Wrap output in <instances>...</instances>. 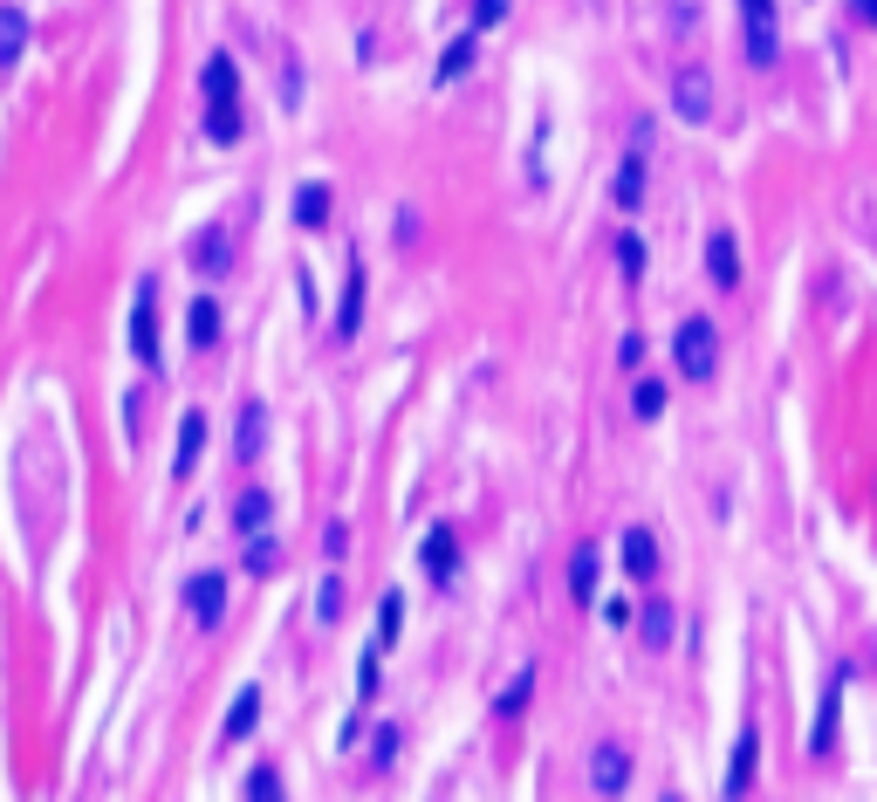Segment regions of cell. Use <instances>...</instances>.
<instances>
[{
  "mask_svg": "<svg viewBox=\"0 0 877 802\" xmlns=\"http://www.w3.org/2000/svg\"><path fill=\"white\" fill-rule=\"evenodd\" d=\"M131 350L144 371H165V357H158V289L144 282L138 289V309H131Z\"/></svg>",
  "mask_w": 877,
  "mask_h": 802,
  "instance_id": "7a4b0ae2",
  "label": "cell"
},
{
  "mask_svg": "<svg viewBox=\"0 0 877 802\" xmlns=\"http://www.w3.org/2000/svg\"><path fill=\"white\" fill-rule=\"evenodd\" d=\"M356 323H364V261H350V274H343V315H336V330L356 337Z\"/></svg>",
  "mask_w": 877,
  "mask_h": 802,
  "instance_id": "9a60e30c",
  "label": "cell"
},
{
  "mask_svg": "<svg viewBox=\"0 0 877 802\" xmlns=\"http://www.w3.org/2000/svg\"><path fill=\"white\" fill-rule=\"evenodd\" d=\"M241 555H248V577H274V570H282V549H274V535H268V529L241 535Z\"/></svg>",
  "mask_w": 877,
  "mask_h": 802,
  "instance_id": "2e32d148",
  "label": "cell"
},
{
  "mask_svg": "<svg viewBox=\"0 0 877 802\" xmlns=\"http://www.w3.org/2000/svg\"><path fill=\"white\" fill-rule=\"evenodd\" d=\"M248 795H261V802L282 795V775H274V769H254V775H248Z\"/></svg>",
  "mask_w": 877,
  "mask_h": 802,
  "instance_id": "d6a6232c",
  "label": "cell"
},
{
  "mask_svg": "<svg viewBox=\"0 0 877 802\" xmlns=\"http://www.w3.org/2000/svg\"><path fill=\"white\" fill-rule=\"evenodd\" d=\"M397 618H405V597L384 590V604H377V652H384V645H397Z\"/></svg>",
  "mask_w": 877,
  "mask_h": 802,
  "instance_id": "83f0119b",
  "label": "cell"
},
{
  "mask_svg": "<svg viewBox=\"0 0 877 802\" xmlns=\"http://www.w3.org/2000/svg\"><path fill=\"white\" fill-rule=\"evenodd\" d=\"M192 261L206 268V274H220V268L233 261V254H226V233H220V227H206V233H199V248H192Z\"/></svg>",
  "mask_w": 877,
  "mask_h": 802,
  "instance_id": "4316f807",
  "label": "cell"
},
{
  "mask_svg": "<svg viewBox=\"0 0 877 802\" xmlns=\"http://www.w3.org/2000/svg\"><path fill=\"white\" fill-rule=\"evenodd\" d=\"M261 439H268V412H261V405H248V412H241V432H233L241 460H254V453H261Z\"/></svg>",
  "mask_w": 877,
  "mask_h": 802,
  "instance_id": "603a6c76",
  "label": "cell"
},
{
  "mask_svg": "<svg viewBox=\"0 0 877 802\" xmlns=\"http://www.w3.org/2000/svg\"><path fill=\"white\" fill-rule=\"evenodd\" d=\"M672 624H679V618H672V604H645V618H637V638H645L652 652H665V645H672Z\"/></svg>",
  "mask_w": 877,
  "mask_h": 802,
  "instance_id": "44dd1931",
  "label": "cell"
},
{
  "mask_svg": "<svg viewBox=\"0 0 877 802\" xmlns=\"http://www.w3.org/2000/svg\"><path fill=\"white\" fill-rule=\"evenodd\" d=\"M617 268L631 274V282L645 274V240H637V233H624V240H617Z\"/></svg>",
  "mask_w": 877,
  "mask_h": 802,
  "instance_id": "f1b7e54d",
  "label": "cell"
},
{
  "mask_svg": "<svg viewBox=\"0 0 877 802\" xmlns=\"http://www.w3.org/2000/svg\"><path fill=\"white\" fill-rule=\"evenodd\" d=\"M199 90H206V103H233V97H241V69H233V56H213L206 76H199Z\"/></svg>",
  "mask_w": 877,
  "mask_h": 802,
  "instance_id": "5bb4252c",
  "label": "cell"
},
{
  "mask_svg": "<svg viewBox=\"0 0 877 802\" xmlns=\"http://www.w3.org/2000/svg\"><path fill=\"white\" fill-rule=\"evenodd\" d=\"M624 577L631 583H652L658 577V535L652 529H624Z\"/></svg>",
  "mask_w": 877,
  "mask_h": 802,
  "instance_id": "52a82bcc",
  "label": "cell"
},
{
  "mask_svg": "<svg viewBox=\"0 0 877 802\" xmlns=\"http://www.w3.org/2000/svg\"><path fill=\"white\" fill-rule=\"evenodd\" d=\"M419 555H425V577H438V583L453 577V563H460V542H453V529H446V521H438V529L425 535V549H419Z\"/></svg>",
  "mask_w": 877,
  "mask_h": 802,
  "instance_id": "4fadbf2b",
  "label": "cell"
},
{
  "mask_svg": "<svg viewBox=\"0 0 877 802\" xmlns=\"http://www.w3.org/2000/svg\"><path fill=\"white\" fill-rule=\"evenodd\" d=\"M199 453H206V412H185V419H179V453H172V473H179V480H192Z\"/></svg>",
  "mask_w": 877,
  "mask_h": 802,
  "instance_id": "30bf717a",
  "label": "cell"
},
{
  "mask_svg": "<svg viewBox=\"0 0 877 802\" xmlns=\"http://www.w3.org/2000/svg\"><path fill=\"white\" fill-rule=\"evenodd\" d=\"M473 56H481V49H473V34H460V42H446V56H438V83H460V76L473 69Z\"/></svg>",
  "mask_w": 877,
  "mask_h": 802,
  "instance_id": "7402d4cb",
  "label": "cell"
},
{
  "mask_svg": "<svg viewBox=\"0 0 877 802\" xmlns=\"http://www.w3.org/2000/svg\"><path fill=\"white\" fill-rule=\"evenodd\" d=\"M185 611L213 631V624L226 618V577H220V570H199V577L185 583Z\"/></svg>",
  "mask_w": 877,
  "mask_h": 802,
  "instance_id": "277c9868",
  "label": "cell"
},
{
  "mask_svg": "<svg viewBox=\"0 0 877 802\" xmlns=\"http://www.w3.org/2000/svg\"><path fill=\"white\" fill-rule=\"evenodd\" d=\"M672 110H679L686 124H706V117H713V76L706 69H686L679 83H672Z\"/></svg>",
  "mask_w": 877,
  "mask_h": 802,
  "instance_id": "8992f818",
  "label": "cell"
},
{
  "mask_svg": "<svg viewBox=\"0 0 877 802\" xmlns=\"http://www.w3.org/2000/svg\"><path fill=\"white\" fill-rule=\"evenodd\" d=\"M617 207L624 213H637V207H645V158H624V166H617Z\"/></svg>",
  "mask_w": 877,
  "mask_h": 802,
  "instance_id": "ffe728a7",
  "label": "cell"
},
{
  "mask_svg": "<svg viewBox=\"0 0 877 802\" xmlns=\"http://www.w3.org/2000/svg\"><path fill=\"white\" fill-rule=\"evenodd\" d=\"M268 514H274L268 488H248L241 501H233V529H241V535H254V529H268Z\"/></svg>",
  "mask_w": 877,
  "mask_h": 802,
  "instance_id": "d6986e66",
  "label": "cell"
},
{
  "mask_svg": "<svg viewBox=\"0 0 877 802\" xmlns=\"http://www.w3.org/2000/svg\"><path fill=\"white\" fill-rule=\"evenodd\" d=\"M850 14H857V21H870V28H877V0H850Z\"/></svg>",
  "mask_w": 877,
  "mask_h": 802,
  "instance_id": "74e56055",
  "label": "cell"
},
{
  "mask_svg": "<svg viewBox=\"0 0 877 802\" xmlns=\"http://www.w3.org/2000/svg\"><path fill=\"white\" fill-rule=\"evenodd\" d=\"M206 138L233 144V138H241V110H233V103H206Z\"/></svg>",
  "mask_w": 877,
  "mask_h": 802,
  "instance_id": "484cf974",
  "label": "cell"
},
{
  "mask_svg": "<svg viewBox=\"0 0 877 802\" xmlns=\"http://www.w3.org/2000/svg\"><path fill=\"white\" fill-rule=\"evenodd\" d=\"M569 597H576V604H589V597H596V549H576V563H569Z\"/></svg>",
  "mask_w": 877,
  "mask_h": 802,
  "instance_id": "d4e9b609",
  "label": "cell"
},
{
  "mask_svg": "<svg viewBox=\"0 0 877 802\" xmlns=\"http://www.w3.org/2000/svg\"><path fill=\"white\" fill-rule=\"evenodd\" d=\"M185 337H192V350L220 343V302H206V295H199V302L185 309Z\"/></svg>",
  "mask_w": 877,
  "mask_h": 802,
  "instance_id": "e0dca14e",
  "label": "cell"
},
{
  "mask_svg": "<svg viewBox=\"0 0 877 802\" xmlns=\"http://www.w3.org/2000/svg\"><path fill=\"white\" fill-rule=\"evenodd\" d=\"M617 357H624V371H637V364H645V337H637V330H631V337L617 343Z\"/></svg>",
  "mask_w": 877,
  "mask_h": 802,
  "instance_id": "836d02e7",
  "label": "cell"
},
{
  "mask_svg": "<svg viewBox=\"0 0 877 802\" xmlns=\"http://www.w3.org/2000/svg\"><path fill=\"white\" fill-rule=\"evenodd\" d=\"M844 686H850V679H844V672H829L823 706H816V728H809V748H816V754H829V748H836V706H844Z\"/></svg>",
  "mask_w": 877,
  "mask_h": 802,
  "instance_id": "9c48e42d",
  "label": "cell"
},
{
  "mask_svg": "<svg viewBox=\"0 0 877 802\" xmlns=\"http://www.w3.org/2000/svg\"><path fill=\"white\" fill-rule=\"evenodd\" d=\"M315 611H323V624L343 618V577H323V597H315Z\"/></svg>",
  "mask_w": 877,
  "mask_h": 802,
  "instance_id": "f546056e",
  "label": "cell"
},
{
  "mask_svg": "<svg viewBox=\"0 0 877 802\" xmlns=\"http://www.w3.org/2000/svg\"><path fill=\"white\" fill-rule=\"evenodd\" d=\"M295 220H302V227H323V220H330V186H302V192H295Z\"/></svg>",
  "mask_w": 877,
  "mask_h": 802,
  "instance_id": "cb8c5ba5",
  "label": "cell"
},
{
  "mask_svg": "<svg viewBox=\"0 0 877 802\" xmlns=\"http://www.w3.org/2000/svg\"><path fill=\"white\" fill-rule=\"evenodd\" d=\"M589 782H596V795H624V789H631V748H624V741H596Z\"/></svg>",
  "mask_w": 877,
  "mask_h": 802,
  "instance_id": "3957f363",
  "label": "cell"
},
{
  "mask_svg": "<svg viewBox=\"0 0 877 802\" xmlns=\"http://www.w3.org/2000/svg\"><path fill=\"white\" fill-rule=\"evenodd\" d=\"M706 274H713V289H740V240L734 233L706 240Z\"/></svg>",
  "mask_w": 877,
  "mask_h": 802,
  "instance_id": "ba28073f",
  "label": "cell"
},
{
  "mask_svg": "<svg viewBox=\"0 0 877 802\" xmlns=\"http://www.w3.org/2000/svg\"><path fill=\"white\" fill-rule=\"evenodd\" d=\"M28 49V14L21 8H0V69H14Z\"/></svg>",
  "mask_w": 877,
  "mask_h": 802,
  "instance_id": "ac0fdd59",
  "label": "cell"
},
{
  "mask_svg": "<svg viewBox=\"0 0 877 802\" xmlns=\"http://www.w3.org/2000/svg\"><path fill=\"white\" fill-rule=\"evenodd\" d=\"M754 769H762V734H740V748H734V761H727V795H747V782H754Z\"/></svg>",
  "mask_w": 877,
  "mask_h": 802,
  "instance_id": "7c38bea8",
  "label": "cell"
},
{
  "mask_svg": "<svg viewBox=\"0 0 877 802\" xmlns=\"http://www.w3.org/2000/svg\"><path fill=\"white\" fill-rule=\"evenodd\" d=\"M343 542H350V529H343V521H330V529H323V549H330V555H343Z\"/></svg>",
  "mask_w": 877,
  "mask_h": 802,
  "instance_id": "8d00e7d4",
  "label": "cell"
},
{
  "mask_svg": "<svg viewBox=\"0 0 877 802\" xmlns=\"http://www.w3.org/2000/svg\"><path fill=\"white\" fill-rule=\"evenodd\" d=\"M501 14H507V0H481V8H473V28H501Z\"/></svg>",
  "mask_w": 877,
  "mask_h": 802,
  "instance_id": "e575fe53",
  "label": "cell"
},
{
  "mask_svg": "<svg viewBox=\"0 0 877 802\" xmlns=\"http://www.w3.org/2000/svg\"><path fill=\"white\" fill-rule=\"evenodd\" d=\"M747 14V62H775V0H740Z\"/></svg>",
  "mask_w": 877,
  "mask_h": 802,
  "instance_id": "5b68a950",
  "label": "cell"
},
{
  "mask_svg": "<svg viewBox=\"0 0 877 802\" xmlns=\"http://www.w3.org/2000/svg\"><path fill=\"white\" fill-rule=\"evenodd\" d=\"M528 686H535V672H522V679H507V693H501L494 706H501V713H514V706H522V700H528Z\"/></svg>",
  "mask_w": 877,
  "mask_h": 802,
  "instance_id": "1f68e13d",
  "label": "cell"
},
{
  "mask_svg": "<svg viewBox=\"0 0 877 802\" xmlns=\"http://www.w3.org/2000/svg\"><path fill=\"white\" fill-rule=\"evenodd\" d=\"M384 761H397V728H377V769Z\"/></svg>",
  "mask_w": 877,
  "mask_h": 802,
  "instance_id": "d590c367",
  "label": "cell"
},
{
  "mask_svg": "<svg viewBox=\"0 0 877 802\" xmlns=\"http://www.w3.org/2000/svg\"><path fill=\"white\" fill-rule=\"evenodd\" d=\"M658 412H665V384L645 378V384H637V419H658Z\"/></svg>",
  "mask_w": 877,
  "mask_h": 802,
  "instance_id": "4dcf8cb0",
  "label": "cell"
},
{
  "mask_svg": "<svg viewBox=\"0 0 877 802\" xmlns=\"http://www.w3.org/2000/svg\"><path fill=\"white\" fill-rule=\"evenodd\" d=\"M254 720H261V686H241V693H233V706H226L220 741H248V734H254Z\"/></svg>",
  "mask_w": 877,
  "mask_h": 802,
  "instance_id": "8fae6325",
  "label": "cell"
},
{
  "mask_svg": "<svg viewBox=\"0 0 877 802\" xmlns=\"http://www.w3.org/2000/svg\"><path fill=\"white\" fill-rule=\"evenodd\" d=\"M672 364H679L693 384L713 378V364H720V330H713V315H686V323L672 330Z\"/></svg>",
  "mask_w": 877,
  "mask_h": 802,
  "instance_id": "6da1fadb",
  "label": "cell"
}]
</instances>
